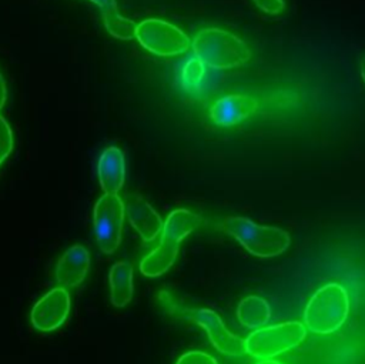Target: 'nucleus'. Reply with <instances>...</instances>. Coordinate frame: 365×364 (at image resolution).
Instances as JSON below:
<instances>
[{
    "label": "nucleus",
    "instance_id": "nucleus-8",
    "mask_svg": "<svg viewBox=\"0 0 365 364\" xmlns=\"http://www.w3.org/2000/svg\"><path fill=\"white\" fill-rule=\"evenodd\" d=\"M124 201L117 194H104L94 206V230L100 250L113 254L121 241Z\"/></svg>",
    "mask_w": 365,
    "mask_h": 364
},
{
    "label": "nucleus",
    "instance_id": "nucleus-3",
    "mask_svg": "<svg viewBox=\"0 0 365 364\" xmlns=\"http://www.w3.org/2000/svg\"><path fill=\"white\" fill-rule=\"evenodd\" d=\"M160 301L164 310L171 315L195 323L200 327H202L207 331L212 345L220 353H224L228 355H241L245 353V340L231 334L224 325L222 320L218 317V314L214 313L212 310L190 308L175 301L165 291L160 293Z\"/></svg>",
    "mask_w": 365,
    "mask_h": 364
},
{
    "label": "nucleus",
    "instance_id": "nucleus-1",
    "mask_svg": "<svg viewBox=\"0 0 365 364\" xmlns=\"http://www.w3.org/2000/svg\"><path fill=\"white\" fill-rule=\"evenodd\" d=\"M200 224V217L194 213L178 208L174 210L163 224V234L157 248L147 254L140 263V271L147 277L164 274L175 261L181 241Z\"/></svg>",
    "mask_w": 365,
    "mask_h": 364
},
{
    "label": "nucleus",
    "instance_id": "nucleus-15",
    "mask_svg": "<svg viewBox=\"0 0 365 364\" xmlns=\"http://www.w3.org/2000/svg\"><path fill=\"white\" fill-rule=\"evenodd\" d=\"M238 320L247 328H258L264 325L271 315L268 303L257 295H248L238 304Z\"/></svg>",
    "mask_w": 365,
    "mask_h": 364
},
{
    "label": "nucleus",
    "instance_id": "nucleus-20",
    "mask_svg": "<svg viewBox=\"0 0 365 364\" xmlns=\"http://www.w3.org/2000/svg\"><path fill=\"white\" fill-rule=\"evenodd\" d=\"M254 3L268 14H278L284 11V0H254Z\"/></svg>",
    "mask_w": 365,
    "mask_h": 364
},
{
    "label": "nucleus",
    "instance_id": "nucleus-16",
    "mask_svg": "<svg viewBox=\"0 0 365 364\" xmlns=\"http://www.w3.org/2000/svg\"><path fill=\"white\" fill-rule=\"evenodd\" d=\"M103 20H104V26H106L107 31L111 36H114L115 39L130 40V39L134 37L137 24L133 20L125 19L124 16H121L118 13V9L103 14Z\"/></svg>",
    "mask_w": 365,
    "mask_h": 364
},
{
    "label": "nucleus",
    "instance_id": "nucleus-6",
    "mask_svg": "<svg viewBox=\"0 0 365 364\" xmlns=\"http://www.w3.org/2000/svg\"><path fill=\"white\" fill-rule=\"evenodd\" d=\"M305 335V327L298 321L271 325L251 333L245 340V351L252 357H274L297 347Z\"/></svg>",
    "mask_w": 365,
    "mask_h": 364
},
{
    "label": "nucleus",
    "instance_id": "nucleus-11",
    "mask_svg": "<svg viewBox=\"0 0 365 364\" xmlns=\"http://www.w3.org/2000/svg\"><path fill=\"white\" fill-rule=\"evenodd\" d=\"M258 110V101L248 94H230L218 98L211 107L210 116L218 126L237 124Z\"/></svg>",
    "mask_w": 365,
    "mask_h": 364
},
{
    "label": "nucleus",
    "instance_id": "nucleus-21",
    "mask_svg": "<svg viewBox=\"0 0 365 364\" xmlns=\"http://www.w3.org/2000/svg\"><path fill=\"white\" fill-rule=\"evenodd\" d=\"M87 1L96 4L100 9L101 14H106L108 11H113V10H117L115 0H87Z\"/></svg>",
    "mask_w": 365,
    "mask_h": 364
},
{
    "label": "nucleus",
    "instance_id": "nucleus-22",
    "mask_svg": "<svg viewBox=\"0 0 365 364\" xmlns=\"http://www.w3.org/2000/svg\"><path fill=\"white\" fill-rule=\"evenodd\" d=\"M6 97H7V93H6V83H4L3 74L0 73V110L3 108V106H4V103H6Z\"/></svg>",
    "mask_w": 365,
    "mask_h": 364
},
{
    "label": "nucleus",
    "instance_id": "nucleus-10",
    "mask_svg": "<svg viewBox=\"0 0 365 364\" xmlns=\"http://www.w3.org/2000/svg\"><path fill=\"white\" fill-rule=\"evenodd\" d=\"M124 214L144 241H153L163 230V220L138 194L130 193L124 201Z\"/></svg>",
    "mask_w": 365,
    "mask_h": 364
},
{
    "label": "nucleus",
    "instance_id": "nucleus-23",
    "mask_svg": "<svg viewBox=\"0 0 365 364\" xmlns=\"http://www.w3.org/2000/svg\"><path fill=\"white\" fill-rule=\"evenodd\" d=\"M361 74H362V79L365 80V56L361 59Z\"/></svg>",
    "mask_w": 365,
    "mask_h": 364
},
{
    "label": "nucleus",
    "instance_id": "nucleus-7",
    "mask_svg": "<svg viewBox=\"0 0 365 364\" xmlns=\"http://www.w3.org/2000/svg\"><path fill=\"white\" fill-rule=\"evenodd\" d=\"M134 37L145 50L164 57L182 54L190 47V39L178 27L160 19L138 23Z\"/></svg>",
    "mask_w": 365,
    "mask_h": 364
},
{
    "label": "nucleus",
    "instance_id": "nucleus-13",
    "mask_svg": "<svg viewBox=\"0 0 365 364\" xmlns=\"http://www.w3.org/2000/svg\"><path fill=\"white\" fill-rule=\"evenodd\" d=\"M97 171L103 191L106 194H117L125 178L123 151L117 147H107L100 156Z\"/></svg>",
    "mask_w": 365,
    "mask_h": 364
},
{
    "label": "nucleus",
    "instance_id": "nucleus-2",
    "mask_svg": "<svg viewBox=\"0 0 365 364\" xmlns=\"http://www.w3.org/2000/svg\"><path fill=\"white\" fill-rule=\"evenodd\" d=\"M192 50L204 66L212 69H232L251 57L247 44L230 31L208 27L200 30L192 41Z\"/></svg>",
    "mask_w": 365,
    "mask_h": 364
},
{
    "label": "nucleus",
    "instance_id": "nucleus-5",
    "mask_svg": "<svg viewBox=\"0 0 365 364\" xmlns=\"http://www.w3.org/2000/svg\"><path fill=\"white\" fill-rule=\"evenodd\" d=\"M222 230L238 240L251 254L257 257H275L289 246V236L281 228L265 227L244 217L228 216L222 221Z\"/></svg>",
    "mask_w": 365,
    "mask_h": 364
},
{
    "label": "nucleus",
    "instance_id": "nucleus-12",
    "mask_svg": "<svg viewBox=\"0 0 365 364\" xmlns=\"http://www.w3.org/2000/svg\"><path fill=\"white\" fill-rule=\"evenodd\" d=\"M90 267V256L86 247L71 246L58 260L56 278L64 287H76L83 283Z\"/></svg>",
    "mask_w": 365,
    "mask_h": 364
},
{
    "label": "nucleus",
    "instance_id": "nucleus-17",
    "mask_svg": "<svg viewBox=\"0 0 365 364\" xmlns=\"http://www.w3.org/2000/svg\"><path fill=\"white\" fill-rule=\"evenodd\" d=\"M205 69H204V63L198 59V57H192L190 59L182 71H181V83L187 90H195L200 87L202 77H204Z\"/></svg>",
    "mask_w": 365,
    "mask_h": 364
},
{
    "label": "nucleus",
    "instance_id": "nucleus-14",
    "mask_svg": "<svg viewBox=\"0 0 365 364\" xmlns=\"http://www.w3.org/2000/svg\"><path fill=\"white\" fill-rule=\"evenodd\" d=\"M110 297L115 307H124L133 298V267L118 261L110 270Z\"/></svg>",
    "mask_w": 365,
    "mask_h": 364
},
{
    "label": "nucleus",
    "instance_id": "nucleus-4",
    "mask_svg": "<svg viewBox=\"0 0 365 364\" xmlns=\"http://www.w3.org/2000/svg\"><path fill=\"white\" fill-rule=\"evenodd\" d=\"M349 300L345 288L331 283L321 287L308 301L305 308V324L317 334L336 331L346 320Z\"/></svg>",
    "mask_w": 365,
    "mask_h": 364
},
{
    "label": "nucleus",
    "instance_id": "nucleus-24",
    "mask_svg": "<svg viewBox=\"0 0 365 364\" xmlns=\"http://www.w3.org/2000/svg\"><path fill=\"white\" fill-rule=\"evenodd\" d=\"M258 364H281V363L275 361V360H264V361H259Z\"/></svg>",
    "mask_w": 365,
    "mask_h": 364
},
{
    "label": "nucleus",
    "instance_id": "nucleus-9",
    "mask_svg": "<svg viewBox=\"0 0 365 364\" xmlns=\"http://www.w3.org/2000/svg\"><path fill=\"white\" fill-rule=\"evenodd\" d=\"M70 311V295L66 288L56 287L41 297L33 307L30 318L34 328L51 331L58 328Z\"/></svg>",
    "mask_w": 365,
    "mask_h": 364
},
{
    "label": "nucleus",
    "instance_id": "nucleus-19",
    "mask_svg": "<svg viewBox=\"0 0 365 364\" xmlns=\"http://www.w3.org/2000/svg\"><path fill=\"white\" fill-rule=\"evenodd\" d=\"M175 364H218L214 357L202 351H188L182 354Z\"/></svg>",
    "mask_w": 365,
    "mask_h": 364
},
{
    "label": "nucleus",
    "instance_id": "nucleus-18",
    "mask_svg": "<svg viewBox=\"0 0 365 364\" xmlns=\"http://www.w3.org/2000/svg\"><path fill=\"white\" fill-rule=\"evenodd\" d=\"M13 150V133L9 123L0 116V166Z\"/></svg>",
    "mask_w": 365,
    "mask_h": 364
}]
</instances>
